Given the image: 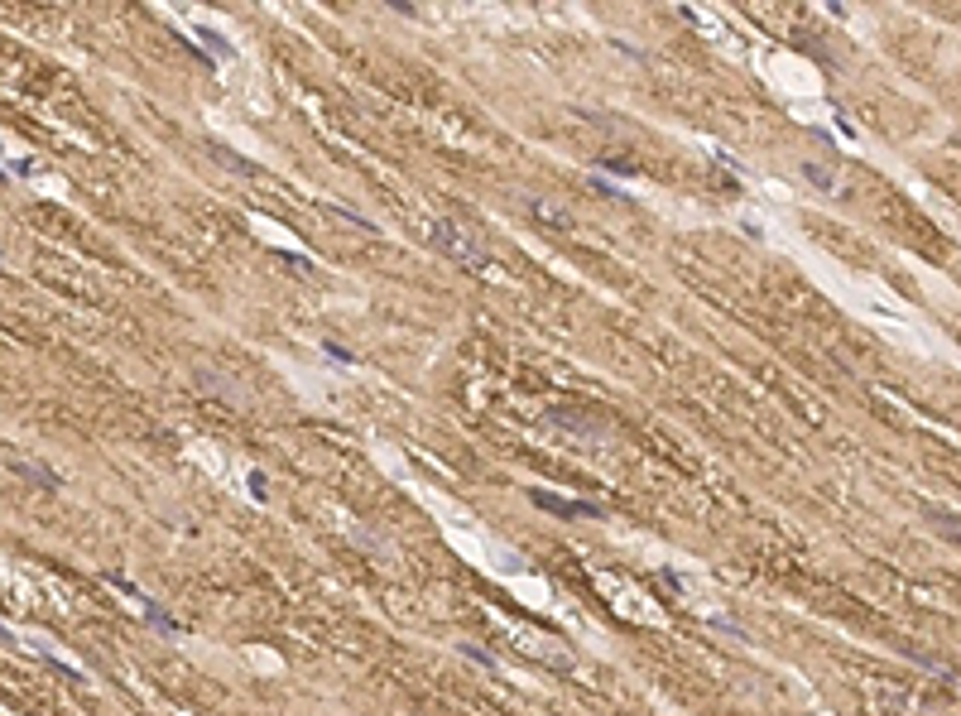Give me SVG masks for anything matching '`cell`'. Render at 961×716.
I'll use <instances>...</instances> for the list:
<instances>
[{
    "label": "cell",
    "instance_id": "6da1fadb",
    "mask_svg": "<svg viewBox=\"0 0 961 716\" xmlns=\"http://www.w3.org/2000/svg\"><path fill=\"white\" fill-rule=\"evenodd\" d=\"M428 241H433V246L442 250V255H447L452 265L471 270V275H480V270L490 265V255H485V241H480V231L461 226V221H438Z\"/></svg>",
    "mask_w": 961,
    "mask_h": 716
},
{
    "label": "cell",
    "instance_id": "7a4b0ae2",
    "mask_svg": "<svg viewBox=\"0 0 961 716\" xmlns=\"http://www.w3.org/2000/svg\"><path fill=\"white\" fill-rule=\"evenodd\" d=\"M524 212H529L548 236H567V231H572V212L558 207V202H548L543 193H524Z\"/></svg>",
    "mask_w": 961,
    "mask_h": 716
},
{
    "label": "cell",
    "instance_id": "3957f363",
    "mask_svg": "<svg viewBox=\"0 0 961 716\" xmlns=\"http://www.w3.org/2000/svg\"><path fill=\"white\" fill-rule=\"evenodd\" d=\"M529 500H534L538 510L558 515V520H601L596 505H577V500H562V496H553V491H529Z\"/></svg>",
    "mask_w": 961,
    "mask_h": 716
},
{
    "label": "cell",
    "instance_id": "277c9868",
    "mask_svg": "<svg viewBox=\"0 0 961 716\" xmlns=\"http://www.w3.org/2000/svg\"><path fill=\"white\" fill-rule=\"evenodd\" d=\"M802 173H807V178H812V183H817L822 193H831V188H836V168H822V164H802Z\"/></svg>",
    "mask_w": 961,
    "mask_h": 716
},
{
    "label": "cell",
    "instance_id": "5b68a950",
    "mask_svg": "<svg viewBox=\"0 0 961 716\" xmlns=\"http://www.w3.org/2000/svg\"><path fill=\"white\" fill-rule=\"evenodd\" d=\"M250 496L265 500V476H260V471H250Z\"/></svg>",
    "mask_w": 961,
    "mask_h": 716
},
{
    "label": "cell",
    "instance_id": "8992f818",
    "mask_svg": "<svg viewBox=\"0 0 961 716\" xmlns=\"http://www.w3.org/2000/svg\"><path fill=\"white\" fill-rule=\"evenodd\" d=\"M327 351H332V356L342 360V365H351V360H356V356H351V351H347V346H337V341H327Z\"/></svg>",
    "mask_w": 961,
    "mask_h": 716
}]
</instances>
